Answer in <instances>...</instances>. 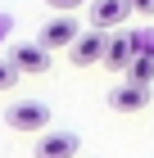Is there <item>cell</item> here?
<instances>
[{"instance_id": "obj_1", "label": "cell", "mask_w": 154, "mask_h": 158, "mask_svg": "<svg viewBox=\"0 0 154 158\" xmlns=\"http://www.w3.org/2000/svg\"><path fill=\"white\" fill-rule=\"evenodd\" d=\"M5 122L14 131H23V135H41V131H50V104H41V99H14L5 109Z\"/></svg>"}, {"instance_id": "obj_2", "label": "cell", "mask_w": 154, "mask_h": 158, "mask_svg": "<svg viewBox=\"0 0 154 158\" xmlns=\"http://www.w3.org/2000/svg\"><path fill=\"white\" fill-rule=\"evenodd\" d=\"M109 36H113V32H104V27H86L82 36H77V45L68 50V54H73V63H77V68L104 63V54H109Z\"/></svg>"}, {"instance_id": "obj_3", "label": "cell", "mask_w": 154, "mask_h": 158, "mask_svg": "<svg viewBox=\"0 0 154 158\" xmlns=\"http://www.w3.org/2000/svg\"><path fill=\"white\" fill-rule=\"evenodd\" d=\"M77 36H82V27L73 23L68 14H55V18L41 27V36H36V41H41V45L55 54V50H73V45H77Z\"/></svg>"}, {"instance_id": "obj_4", "label": "cell", "mask_w": 154, "mask_h": 158, "mask_svg": "<svg viewBox=\"0 0 154 158\" xmlns=\"http://www.w3.org/2000/svg\"><path fill=\"white\" fill-rule=\"evenodd\" d=\"M82 140L73 131H41L36 135V158H77Z\"/></svg>"}, {"instance_id": "obj_5", "label": "cell", "mask_w": 154, "mask_h": 158, "mask_svg": "<svg viewBox=\"0 0 154 158\" xmlns=\"http://www.w3.org/2000/svg\"><path fill=\"white\" fill-rule=\"evenodd\" d=\"M145 104H150V86H136V81L113 86V95H109V109L113 113H141Z\"/></svg>"}, {"instance_id": "obj_6", "label": "cell", "mask_w": 154, "mask_h": 158, "mask_svg": "<svg viewBox=\"0 0 154 158\" xmlns=\"http://www.w3.org/2000/svg\"><path fill=\"white\" fill-rule=\"evenodd\" d=\"M9 59L18 63V73H46L50 68V50L41 45V41H18Z\"/></svg>"}, {"instance_id": "obj_7", "label": "cell", "mask_w": 154, "mask_h": 158, "mask_svg": "<svg viewBox=\"0 0 154 158\" xmlns=\"http://www.w3.org/2000/svg\"><path fill=\"white\" fill-rule=\"evenodd\" d=\"M141 50H136V36L131 32H113L109 36V54H104V68H113V73H127V63L136 59Z\"/></svg>"}, {"instance_id": "obj_8", "label": "cell", "mask_w": 154, "mask_h": 158, "mask_svg": "<svg viewBox=\"0 0 154 158\" xmlns=\"http://www.w3.org/2000/svg\"><path fill=\"white\" fill-rule=\"evenodd\" d=\"M127 14H131V5L127 0H91V27H122L127 23Z\"/></svg>"}, {"instance_id": "obj_9", "label": "cell", "mask_w": 154, "mask_h": 158, "mask_svg": "<svg viewBox=\"0 0 154 158\" xmlns=\"http://www.w3.org/2000/svg\"><path fill=\"white\" fill-rule=\"evenodd\" d=\"M127 81H136V86L154 81V54H136V59L127 63Z\"/></svg>"}, {"instance_id": "obj_10", "label": "cell", "mask_w": 154, "mask_h": 158, "mask_svg": "<svg viewBox=\"0 0 154 158\" xmlns=\"http://www.w3.org/2000/svg\"><path fill=\"white\" fill-rule=\"evenodd\" d=\"M18 77H23V73H18V63H14V59H0V90H9Z\"/></svg>"}, {"instance_id": "obj_11", "label": "cell", "mask_w": 154, "mask_h": 158, "mask_svg": "<svg viewBox=\"0 0 154 158\" xmlns=\"http://www.w3.org/2000/svg\"><path fill=\"white\" fill-rule=\"evenodd\" d=\"M46 5H50L55 14H73V9H82L86 0H46Z\"/></svg>"}, {"instance_id": "obj_12", "label": "cell", "mask_w": 154, "mask_h": 158, "mask_svg": "<svg viewBox=\"0 0 154 158\" xmlns=\"http://www.w3.org/2000/svg\"><path fill=\"white\" fill-rule=\"evenodd\" d=\"M131 14H154V0H127Z\"/></svg>"}, {"instance_id": "obj_13", "label": "cell", "mask_w": 154, "mask_h": 158, "mask_svg": "<svg viewBox=\"0 0 154 158\" xmlns=\"http://www.w3.org/2000/svg\"><path fill=\"white\" fill-rule=\"evenodd\" d=\"M5 32H9V23H5V18H0V41H5Z\"/></svg>"}]
</instances>
